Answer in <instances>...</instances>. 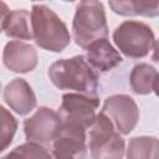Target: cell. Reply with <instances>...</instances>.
Masks as SVG:
<instances>
[{
    "mask_svg": "<svg viewBox=\"0 0 159 159\" xmlns=\"http://www.w3.org/2000/svg\"><path fill=\"white\" fill-rule=\"evenodd\" d=\"M2 98L5 103L9 106V108L19 116L29 114L35 109L37 104L32 87L27 83L26 80L20 77L11 80L5 86Z\"/></svg>",
    "mask_w": 159,
    "mask_h": 159,
    "instance_id": "8fae6325",
    "label": "cell"
},
{
    "mask_svg": "<svg viewBox=\"0 0 159 159\" xmlns=\"http://www.w3.org/2000/svg\"><path fill=\"white\" fill-rule=\"evenodd\" d=\"M87 147L93 159H122L125 152L122 134L103 112L97 114L88 129Z\"/></svg>",
    "mask_w": 159,
    "mask_h": 159,
    "instance_id": "277c9868",
    "label": "cell"
},
{
    "mask_svg": "<svg viewBox=\"0 0 159 159\" xmlns=\"http://www.w3.org/2000/svg\"><path fill=\"white\" fill-rule=\"evenodd\" d=\"M31 25L35 43L46 51L60 53L71 42V35L66 24L45 4L32 5Z\"/></svg>",
    "mask_w": 159,
    "mask_h": 159,
    "instance_id": "7a4b0ae2",
    "label": "cell"
},
{
    "mask_svg": "<svg viewBox=\"0 0 159 159\" xmlns=\"http://www.w3.org/2000/svg\"><path fill=\"white\" fill-rule=\"evenodd\" d=\"M1 30L2 32L14 41L34 40L31 12L26 9L7 10L6 4L1 2Z\"/></svg>",
    "mask_w": 159,
    "mask_h": 159,
    "instance_id": "7c38bea8",
    "label": "cell"
},
{
    "mask_svg": "<svg viewBox=\"0 0 159 159\" xmlns=\"http://www.w3.org/2000/svg\"><path fill=\"white\" fill-rule=\"evenodd\" d=\"M127 159H159V139L153 135H138L129 139Z\"/></svg>",
    "mask_w": 159,
    "mask_h": 159,
    "instance_id": "2e32d148",
    "label": "cell"
},
{
    "mask_svg": "<svg viewBox=\"0 0 159 159\" xmlns=\"http://www.w3.org/2000/svg\"><path fill=\"white\" fill-rule=\"evenodd\" d=\"M112 39L119 50L128 58H143L155 43V36L149 25L142 21L125 20L113 31Z\"/></svg>",
    "mask_w": 159,
    "mask_h": 159,
    "instance_id": "5b68a950",
    "label": "cell"
},
{
    "mask_svg": "<svg viewBox=\"0 0 159 159\" xmlns=\"http://www.w3.org/2000/svg\"><path fill=\"white\" fill-rule=\"evenodd\" d=\"M72 36L76 45L83 50L99 40L108 39L106 11L101 1L84 0L77 4L72 21Z\"/></svg>",
    "mask_w": 159,
    "mask_h": 159,
    "instance_id": "3957f363",
    "label": "cell"
},
{
    "mask_svg": "<svg viewBox=\"0 0 159 159\" xmlns=\"http://www.w3.org/2000/svg\"><path fill=\"white\" fill-rule=\"evenodd\" d=\"M2 62L7 70L15 73H29L39 62L36 48L22 41H9L2 51Z\"/></svg>",
    "mask_w": 159,
    "mask_h": 159,
    "instance_id": "30bf717a",
    "label": "cell"
},
{
    "mask_svg": "<svg viewBox=\"0 0 159 159\" xmlns=\"http://www.w3.org/2000/svg\"><path fill=\"white\" fill-rule=\"evenodd\" d=\"M122 135L129 134L139 120V108L128 94H113L106 98L102 111Z\"/></svg>",
    "mask_w": 159,
    "mask_h": 159,
    "instance_id": "ba28073f",
    "label": "cell"
},
{
    "mask_svg": "<svg viewBox=\"0 0 159 159\" xmlns=\"http://www.w3.org/2000/svg\"><path fill=\"white\" fill-rule=\"evenodd\" d=\"M47 75L52 84L58 89L97 96L99 87L98 76L83 55L55 61L48 67Z\"/></svg>",
    "mask_w": 159,
    "mask_h": 159,
    "instance_id": "6da1fadb",
    "label": "cell"
},
{
    "mask_svg": "<svg viewBox=\"0 0 159 159\" xmlns=\"http://www.w3.org/2000/svg\"><path fill=\"white\" fill-rule=\"evenodd\" d=\"M86 130L62 125L60 134L51 143L52 159H86L87 157Z\"/></svg>",
    "mask_w": 159,
    "mask_h": 159,
    "instance_id": "9c48e42d",
    "label": "cell"
},
{
    "mask_svg": "<svg viewBox=\"0 0 159 159\" xmlns=\"http://www.w3.org/2000/svg\"><path fill=\"white\" fill-rule=\"evenodd\" d=\"M153 92L155 93V96H157V97H159V73L157 75V78H155V81H154Z\"/></svg>",
    "mask_w": 159,
    "mask_h": 159,
    "instance_id": "ffe728a7",
    "label": "cell"
},
{
    "mask_svg": "<svg viewBox=\"0 0 159 159\" xmlns=\"http://www.w3.org/2000/svg\"><path fill=\"white\" fill-rule=\"evenodd\" d=\"M86 61L98 73H107L118 67L123 58L118 50H116L108 39L99 40L87 48Z\"/></svg>",
    "mask_w": 159,
    "mask_h": 159,
    "instance_id": "4fadbf2b",
    "label": "cell"
},
{
    "mask_svg": "<svg viewBox=\"0 0 159 159\" xmlns=\"http://www.w3.org/2000/svg\"><path fill=\"white\" fill-rule=\"evenodd\" d=\"M1 159H52V155L45 145L26 142L15 147Z\"/></svg>",
    "mask_w": 159,
    "mask_h": 159,
    "instance_id": "e0dca14e",
    "label": "cell"
},
{
    "mask_svg": "<svg viewBox=\"0 0 159 159\" xmlns=\"http://www.w3.org/2000/svg\"><path fill=\"white\" fill-rule=\"evenodd\" d=\"M98 106L99 98L97 96L70 92L62 96V102L57 113L62 120V125L87 130L97 117L96 109Z\"/></svg>",
    "mask_w": 159,
    "mask_h": 159,
    "instance_id": "8992f818",
    "label": "cell"
},
{
    "mask_svg": "<svg viewBox=\"0 0 159 159\" xmlns=\"http://www.w3.org/2000/svg\"><path fill=\"white\" fill-rule=\"evenodd\" d=\"M157 75L158 72L155 67L149 63L142 62L135 65L129 75V86L132 92L140 96L152 93Z\"/></svg>",
    "mask_w": 159,
    "mask_h": 159,
    "instance_id": "9a60e30c",
    "label": "cell"
},
{
    "mask_svg": "<svg viewBox=\"0 0 159 159\" xmlns=\"http://www.w3.org/2000/svg\"><path fill=\"white\" fill-rule=\"evenodd\" d=\"M62 120L57 112L48 107H40L30 118L24 120V132L27 142L48 144L60 134Z\"/></svg>",
    "mask_w": 159,
    "mask_h": 159,
    "instance_id": "52a82bcc",
    "label": "cell"
},
{
    "mask_svg": "<svg viewBox=\"0 0 159 159\" xmlns=\"http://www.w3.org/2000/svg\"><path fill=\"white\" fill-rule=\"evenodd\" d=\"M152 60H153L154 62H158V63H159V39L155 40V43H154V47H153Z\"/></svg>",
    "mask_w": 159,
    "mask_h": 159,
    "instance_id": "d6986e66",
    "label": "cell"
},
{
    "mask_svg": "<svg viewBox=\"0 0 159 159\" xmlns=\"http://www.w3.org/2000/svg\"><path fill=\"white\" fill-rule=\"evenodd\" d=\"M113 12L120 16H159V1L149 0H111L108 1Z\"/></svg>",
    "mask_w": 159,
    "mask_h": 159,
    "instance_id": "5bb4252c",
    "label": "cell"
},
{
    "mask_svg": "<svg viewBox=\"0 0 159 159\" xmlns=\"http://www.w3.org/2000/svg\"><path fill=\"white\" fill-rule=\"evenodd\" d=\"M0 128H1L0 150L2 152L11 144L14 135L16 133V129H17V119L4 106L0 107Z\"/></svg>",
    "mask_w": 159,
    "mask_h": 159,
    "instance_id": "ac0fdd59",
    "label": "cell"
}]
</instances>
